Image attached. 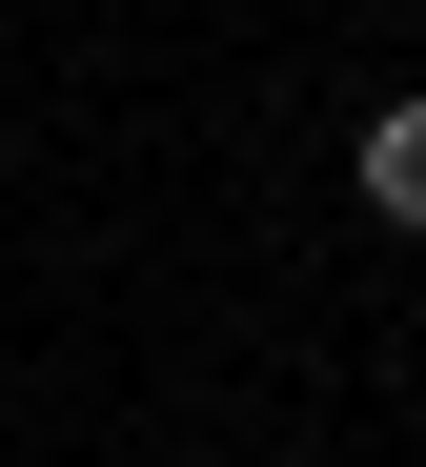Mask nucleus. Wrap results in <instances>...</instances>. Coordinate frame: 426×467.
<instances>
[{"label": "nucleus", "instance_id": "nucleus-1", "mask_svg": "<svg viewBox=\"0 0 426 467\" xmlns=\"http://www.w3.org/2000/svg\"><path fill=\"white\" fill-rule=\"evenodd\" d=\"M366 203H386V223H426V102H386V122H366Z\"/></svg>", "mask_w": 426, "mask_h": 467}]
</instances>
